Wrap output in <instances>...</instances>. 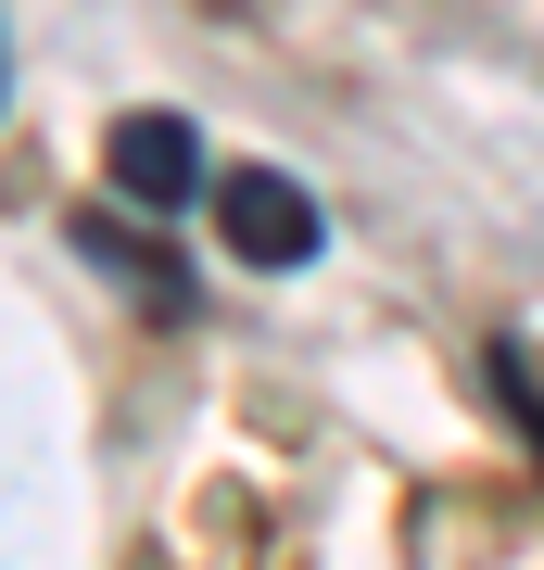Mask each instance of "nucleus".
Masks as SVG:
<instances>
[{"label":"nucleus","mask_w":544,"mask_h":570,"mask_svg":"<svg viewBox=\"0 0 544 570\" xmlns=\"http://www.w3.org/2000/svg\"><path fill=\"white\" fill-rule=\"evenodd\" d=\"M216 228L241 242V266H304L317 254V204H304L279 165H228L216 178Z\"/></svg>","instance_id":"obj_1"},{"label":"nucleus","mask_w":544,"mask_h":570,"mask_svg":"<svg viewBox=\"0 0 544 570\" xmlns=\"http://www.w3.org/2000/svg\"><path fill=\"white\" fill-rule=\"evenodd\" d=\"M115 190H127L140 216L190 204V190H202V153H190V127H178V115H127V127H115Z\"/></svg>","instance_id":"obj_2"},{"label":"nucleus","mask_w":544,"mask_h":570,"mask_svg":"<svg viewBox=\"0 0 544 570\" xmlns=\"http://www.w3.org/2000/svg\"><path fill=\"white\" fill-rule=\"evenodd\" d=\"M77 242H89L101 266H127V279H140V292H152V305H190V279H178V266H165V254H140V242H127V228H115V216H77Z\"/></svg>","instance_id":"obj_3"},{"label":"nucleus","mask_w":544,"mask_h":570,"mask_svg":"<svg viewBox=\"0 0 544 570\" xmlns=\"http://www.w3.org/2000/svg\"><path fill=\"white\" fill-rule=\"evenodd\" d=\"M494 393H506V419H520V444L544 456V381H532L520 355H494Z\"/></svg>","instance_id":"obj_4"},{"label":"nucleus","mask_w":544,"mask_h":570,"mask_svg":"<svg viewBox=\"0 0 544 570\" xmlns=\"http://www.w3.org/2000/svg\"><path fill=\"white\" fill-rule=\"evenodd\" d=\"M0 89H13V51H0Z\"/></svg>","instance_id":"obj_5"}]
</instances>
